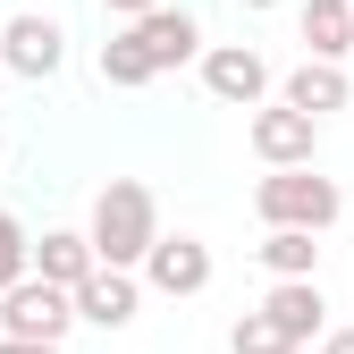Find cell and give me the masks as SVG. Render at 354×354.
Here are the masks:
<instances>
[{
  "instance_id": "6da1fadb",
  "label": "cell",
  "mask_w": 354,
  "mask_h": 354,
  "mask_svg": "<svg viewBox=\"0 0 354 354\" xmlns=\"http://www.w3.org/2000/svg\"><path fill=\"white\" fill-rule=\"evenodd\" d=\"M84 236H93V261H110V270H136L144 245L160 236V203H152V186H144V177H110V186L93 194Z\"/></svg>"
},
{
  "instance_id": "7a4b0ae2",
  "label": "cell",
  "mask_w": 354,
  "mask_h": 354,
  "mask_svg": "<svg viewBox=\"0 0 354 354\" xmlns=\"http://www.w3.org/2000/svg\"><path fill=\"white\" fill-rule=\"evenodd\" d=\"M253 211H261V228H337V211H346V194H337V177H321L313 160H295V169H270L253 186Z\"/></svg>"
},
{
  "instance_id": "3957f363",
  "label": "cell",
  "mask_w": 354,
  "mask_h": 354,
  "mask_svg": "<svg viewBox=\"0 0 354 354\" xmlns=\"http://www.w3.org/2000/svg\"><path fill=\"white\" fill-rule=\"evenodd\" d=\"M76 329V304H68V287H51V279H17V287H0V337H42V346H59Z\"/></svg>"
},
{
  "instance_id": "277c9868",
  "label": "cell",
  "mask_w": 354,
  "mask_h": 354,
  "mask_svg": "<svg viewBox=\"0 0 354 354\" xmlns=\"http://www.w3.org/2000/svg\"><path fill=\"white\" fill-rule=\"evenodd\" d=\"M0 68L42 84V76H59L68 68V34L59 17H42V9H17V17H0Z\"/></svg>"
},
{
  "instance_id": "5b68a950",
  "label": "cell",
  "mask_w": 354,
  "mask_h": 354,
  "mask_svg": "<svg viewBox=\"0 0 354 354\" xmlns=\"http://www.w3.org/2000/svg\"><path fill=\"white\" fill-rule=\"evenodd\" d=\"M127 42L152 59V76H169V68H186V59H203V26L186 17V9H169V0H152L144 17H127Z\"/></svg>"
},
{
  "instance_id": "8992f818",
  "label": "cell",
  "mask_w": 354,
  "mask_h": 354,
  "mask_svg": "<svg viewBox=\"0 0 354 354\" xmlns=\"http://www.w3.org/2000/svg\"><path fill=\"white\" fill-rule=\"evenodd\" d=\"M136 279L152 295H203L211 287V245L203 236H152L144 261H136Z\"/></svg>"
},
{
  "instance_id": "52a82bcc",
  "label": "cell",
  "mask_w": 354,
  "mask_h": 354,
  "mask_svg": "<svg viewBox=\"0 0 354 354\" xmlns=\"http://www.w3.org/2000/svg\"><path fill=\"white\" fill-rule=\"evenodd\" d=\"M68 304H76V321H93V329L118 337L127 321H136V304H144V279H136V270H110V261H93V270L68 287Z\"/></svg>"
},
{
  "instance_id": "ba28073f",
  "label": "cell",
  "mask_w": 354,
  "mask_h": 354,
  "mask_svg": "<svg viewBox=\"0 0 354 354\" xmlns=\"http://www.w3.org/2000/svg\"><path fill=\"white\" fill-rule=\"evenodd\" d=\"M253 152H261V169H295V160H313V152H321V118L295 110V102H279V110L253 102Z\"/></svg>"
},
{
  "instance_id": "9c48e42d",
  "label": "cell",
  "mask_w": 354,
  "mask_h": 354,
  "mask_svg": "<svg viewBox=\"0 0 354 354\" xmlns=\"http://www.w3.org/2000/svg\"><path fill=\"white\" fill-rule=\"evenodd\" d=\"M203 84H211V102L253 110L261 93H270V59H261V51H245V42H219V51H203Z\"/></svg>"
},
{
  "instance_id": "30bf717a",
  "label": "cell",
  "mask_w": 354,
  "mask_h": 354,
  "mask_svg": "<svg viewBox=\"0 0 354 354\" xmlns=\"http://www.w3.org/2000/svg\"><path fill=\"white\" fill-rule=\"evenodd\" d=\"M261 313H270L295 346H313V337L329 329V295H321V279H279L270 295H261Z\"/></svg>"
},
{
  "instance_id": "8fae6325",
  "label": "cell",
  "mask_w": 354,
  "mask_h": 354,
  "mask_svg": "<svg viewBox=\"0 0 354 354\" xmlns=\"http://www.w3.org/2000/svg\"><path fill=\"white\" fill-rule=\"evenodd\" d=\"M279 102L329 118V110H346V102H354V84H346V68H337V59H304V68L287 76V93H279Z\"/></svg>"
},
{
  "instance_id": "7c38bea8",
  "label": "cell",
  "mask_w": 354,
  "mask_h": 354,
  "mask_svg": "<svg viewBox=\"0 0 354 354\" xmlns=\"http://www.w3.org/2000/svg\"><path fill=\"white\" fill-rule=\"evenodd\" d=\"M84 270H93V236L84 228H51L34 245V279H51V287H76Z\"/></svg>"
},
{
  "instance_id": "4fadbf2b",
  "label": "cell",
  "mask_w": 354,
  "mask_h": 354,
  "mask_svg": "<svg viewBox=\"0 0 354 354\" xmlns=\"http://www.w3.org/2000/svg\"><path fill=\"white\" fill-rule=\"evenodd\" d=\"M304 51L313 59H346L354 51V9L346 0H304Z\"/></svg>"
},
{
  "instance_id": "5bb4252c",
  "label": "cell",
  "mask_w": 354,
  "mask_h": 354,
  "mask_svg": "<svg viewBox=\"0 0 354 354\" xmlns=\"http://www.w3.org/2000/svg\"><path fill=\"white\" fill-rule=\"evenodd\" d=\"M261 270L270 279H313L321 270V236L313 228H270L261 236Z\"/></svg>"
},
{
  "instance_id": "9a60e30c",
  "label": "cell",
  "mask_w": 354,
  "mask_h": 354,
  "mask_svg": "<svg viewBox=\"0 0 354 354\" xmlns=\"http://www.w3.org/2000/svg\"><path fill=\"white\" fill-rule=\"evenodd\" d=\"M93 68H102L110 93H144V84H152V59H144L127 34H110V42H102V59H93Z\"/></svg>"
},
{
  "instance_id": "2e32d148",
  "label": "cell",
  "mask_w": 354,
  "mask_h": 354,
  "mask_svg": "<svg viewBox=\"0 0 354 354\" xmlns=\"http://www.w3.org/2000/svg\"><path fill=\"white\" fill-rule=\"evenodd\" d=\"M228 354H304V346H295V337H287L270 313H245V321L228 329Z\"/></svg>"
},
{
  "instance_id": "e0dca14e",
  "label": "cell",
  "mask_w": 354,
  "mask_h": 354,
  "mask_svg": "<svg viewBox=\"0 0 354 354\" xmlns=\"http://www.w3.org/2000/svg\"><path fill=\"white\" fill-rule=\"evenodd\" d=\"M26 270H34V236H26L17 211H0V287H17Z\"/></svg>"
},
{
  "instance_id": "ac0fdd59",
  "label": "cell",
  "mask_w": 354,
  "mask_h": 354,
  "mask_svg": "<svg viewBox=\"0 0 354 354\" xmlns=\"http://www.w3.org/2000/svg\"><path fill=\"white\" fill-rule=\"evenodd\" d=\"M0 354H59V346H42V337H0Z\"/></svg>"
},
{
  "instance_id": "d6986e66",
  "label": "cell",
  "mask_w": 354,
  "mask_h": 354,
  "mask_svg": "<svg viewBox=\"0 0 354 354\" xmlns=\"http://www.w3.org/2000/svg\"><path fill=\"white\" fill-rule=\"evenodd\" d=\"M321 354H354V329H329V337H321Z\"/></svg>"
},
{
  "instance_id": "ffe728a7",
  "label": "cell",
  "mask_w": 354,
  "mask_h": 354,
  "mask_svg": "<svg viewBox=\"0 0 354 354\" xmlns=\"http://www.w3.org/2000/svg\"><path fill=\"white\" fill-rule=\"evenodd\" d=\"M102 9H110V17H144L152 0H102Z\"/></svg>"
},
{
  "instance_id": "44dd1931",
  "label": "cell",
  "mask_w": 354,
  "mask_h": 354,
  "mask_svg": "<svg viewBox=\"0 0 354 354\" xmlns=\"http://www.w3.org/2000/svg\"><path fill=\"white\" fill-rule=\"evenodd\" d=\"M245 9H279V0H245Z\"/></svg>"
},
{
  "instance_id": "7402d4cb",
  "label": "cell",
  "mask_w": 354,
  "mask_h": 354,
  "mask_svg": "<svg viewBox=\"0 0 354 354\" xmlns=\"http://www.w3.org/2000/svg\"><path fill=\"white\" fill-rule=\"evenodd\" d=\"M0 169H9V144H0Z\"/></svg>"
},
{
  "instance_id": "603a6c76",
  "label": "cell",
  "mask_w": 354,
  "mask_h": 354,
  "mask_svg": "<svg viewBox=\"0 0 354 354\" xmlns=\"http://www.w3.org/2000/svg\"><path fill=\"white\" fill-rule=\"evenodd\" d=\"M0 84H9V68H0Z\"/></svg>"
},
{
  "instance_id": "cb8c5ba5",
  "label": "cell",
  "mask_w": 354,
  "mask_h": 354,
  "mask_svg": "<svg viewBox=\"0 0 354 354\" xmlns=\"http://www.w3.org/2000/svg\"><path fill=\"white\" fill-rule=\"evenodd\" d=\"M346 9H354V0H346Z\"/></svg>"
}]
</instances>
